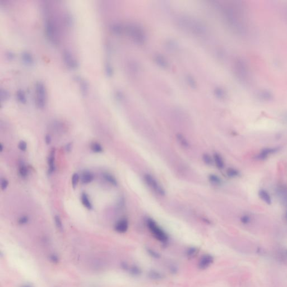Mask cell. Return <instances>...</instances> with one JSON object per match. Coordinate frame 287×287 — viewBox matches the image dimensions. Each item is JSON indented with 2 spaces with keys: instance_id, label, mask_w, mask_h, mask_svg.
<instances>
[{
  "instance_id": "cell-11",
  "label": "cell",
  "mask_w": 287,
  "mask_h": 287,
  "mask_svg": "<svg viewBox=\"0 0 287 287\" xmlns=\"http://www.w3.org/2000/svg\"><path fill=\"white\" fill-rule=\"evenodd\" d=\"M129 228V221L126 218H122L117 222L114 226L115 231L120 233H124L127 232Z\"/></svg>"
},
{
  "instance_id": "cell-26",
  "label": "cell",
  "mask_w": 287,
  "mask_h": 287,
  "mask_svg": "<svg viewBox=\"0 0 287 287\" xmlns=\"http://www.w3.org/2000/svg\"><path fill=\"white\" fill-rule=\"evenodd\" d=\"M104 178L106 179L109 183L114 186L117 185V181L113 176L109 173H104L103 174Z\"/></svg>"
},
{
  "instance_id": "cell-51",
  "label": "cell",
  "mask_w": 287,
  "mask_h": 287,
  "mask_svg": "<svg viewBox=\"0 0 287 287\" xmlns=\"http://www.w3.org/2000/svg\"><path fill=\"white\" fill-rule=\"evenodd\" d=\"M8 55V58L9 59H12L13 58V54H10V52L9 54H7Z\"/></svg>"
},
{
  "instance_id": "cell-13",
  "label": "cell",
  "mask_w": 287,
  "mask_h": 287,
  "mask_svg": "<svg viewBox=\"0 0 287 287\" xmlns=\"http://www.w3.org/2000/svg\"><path fill=\"white\" fill-rule=\"evenodd\" d=\"M154 61L156 64L163 69H167L169 67V62L166 57L161 54H156L154 56Z\"/></svg>"
},
{
  "instance_id": "cell-34",
  "label": "cell",
  "mask_w": 287,
  "mask_h": 287,
  "mask_svg": "<svg viewBox=\"0 0 287 287\" xmlns=\"http://www.w3.org/2000/svg\"><path fill=\"white\" fill-rule=\"evenodd\" d=\"M91 149L95 153H101L103 151L102 146L99 144L93 143L91 145Z\"/></svg>"
},
{
  "instance_id": "cell-22",
  "label": "cell",
  "mask_w": 287,
  "mask_h": 287,
  "mask_svg": "<svg viewBox=\"0 0 287 287\" xmlns=\"http://www.w3.org/2000/svg\"><path fill=\"white\" fill-rule=\"evenodd\" d=\"M214 96L219 99H223L226 96V93L225 90L220 87L216 88L214 91Z\"/></svg>"
},
{
  "instance_id": "cell-52",
  "label": "cell",
  "mask_w": 287,
  "mask_h": 287,
  "mask_svg": "<svg viewBox=\"0 0 287 287\" xmlns=\"http://www.w3.org/2000/svg\"><path fill=\"white\" fill-rule=\"evenodd\" d=\"M0 148H1V151H3V145L2 144L0 145Z\"/></svg>"
},
{
  "instance_id": "cell-17",
  "label": "cell",
  "mask_w": 287,
  "mask_h": 287,
  "mask_svg": "<svg viewBox=\"0 0 287 287\" xmlns=\"http://www.w3.org/2000/svg\"><path fill=\"white\" fill-rule=\"evenodd\" d=\"M278 193L281 198L283 203L287 206V188L286 187L281 186L278 188Z\"/></svg>"
},
{
  "instance_id": "cell-43",
  "label": "cell",
  "mask_w": 287,
  "mask_h": 287,
  "mask_svg": "<svg viewBox=\"0 0 287 287\" xmlns=\"http://www.w3.org/2000/svg\"><path fill=\"white\" fill-rule=\"evenodd\" d=\"M250 220H251L250 219V218L248 215H243L241 218V222L242 223H243V224H248V223H250Z\"/></svg>"
},
{
  "instance_id": "cell-41",
  "label": "cell",
  "mask_w": 287,
  "mask_h": 287,
  "mask_svg": "<svg viewBox=\"0 0 287 287\" xmlns=\"http://www.w3.org/2000/svg\"><path fill=\"white\" fill-rule=\"evenodd\" d=\"M49 260L51 262L54 263H59V257L54 253H52L49 255Z\"/></svg>"
},
{
  "instance_id": "cell-42",
  "label": "cell",
  "mask_w": 287,
  "mask_h": 287,
  "mask_svg": "<svg viewBox=\"0 0 287 287\" xmlns=\"http://www.w3.org/2000/svg\"><path fill=\"white\" fill-rule=\"evenodd\" d=\"M29 221V218L27 216H23L20 217L18 220V223L19 224L23 225L27 223Z\"/></svg>"
},
{
  "instance_id": "cell-8",
  "label": "cell",
  "mask_w": 287,
  "mask_h": 287,
  "mask_svg": "<svg viewBox=\"0 0 287 287\" xmlns=\"http://www.w3.org/2000/svg\"><path fill=\"white\" fill-rule=\"evenodd\" d=\"M46 32L49 40L54 44H56L57 43L56 28L54 22L51 20H48L46 22Z\"/></svg>"
},
{
  "instance_id": "cell-37",
  "label": "cell",
  "mask_w": 287,
  "mask_h": 287,
  "mask_svg": "<svg viewBox=\"0 0 287 287\" xmlns=\"http://www.w3.org/2000/svg\"><path fill=\"white\" fill-rule=\"evenodd\" d=\"M150 278L154 280H159L162 278V275L156 271H152L149 274Z\"/></svg>"
},
{
  "instance_id": "cell-6",
  "label": "cell",
  "mask_w": 287,
  "mask_h": 287,
  "mask_svg": "<svg viewBox=\"0 0 287 287\" xmlns=\"http://www.w3.org/2000/svg\"><path fill=\"white\" fill-rule=\"evenodd\" d=\"M144 179L146 185L151 188L158 195L163 196L166 195V191L156 179L151 174L146 173L144 176Z\"/></svg>"
},
{
  "instance_id": "cell-39",
  "label": "cell",
  "mask_w": 287,
  "mask_h": 287,
  "mask_svg": "<svg viewBox=\"0 0 287 287\" xmlns=\"http://www.w3.org/2000/svg\"><path fill=\"white\" fill-rule=\"evenodd\" d=\"M79 181V176L78 173H74L72 177V185L75 188L77 185Z\"/></svg>"
},
{
  "instance_id": "cell-5",
  "label": "cell",
  "mask_w": 287,
  "mask_h": 287,
  "mask_svg": "<svg viewBox=\"0 0 287 287\" xmlns=\"http://www.w3.org/2000/svg\"><path fill=\"white\" fill-rule=\"evenodd\" d=\"M234 72L239 80L246 82L248 79V71L245 62L238 59L234 62Z\"/></svg>"
},
{
  "instance_id": "cell-53",
  "label": "cell",
  "mask_w": 287,
  "mask_h": 287,
  "mask_svg": "<svg viewBox=\"0 0 287 287\" xmlns=\"http://www.w3.org/2000/svg\"><path fill=\"white\" fill-rule=\"evenodd\" d=\"M285 217H286V220H287V212H286V215H285Z\"/></svg>"
},
{
  "instance_id": "cell-16",
  "label": "cell",
  "mask_w": 287,
  "mask_h": 287,
  "mask_svg": "<svg viewBox=\"0 0 287 287\" xmlns=\"http://www.w3.org/2000/svg\"><path fill=\"white\" fill-rule=\"evenodd\" d=\"M213 161L215 163L216 167L219 169H221L224 167V161L221 157V156L217 153H215L213 156Z\"/></svg>"
},
{
  "instance_id": "cell-50",
  "label": "cell",
  "mask_w": 287,
  "mask_h": 287,
  "mask_svg": "<svg viewBox=\"0 0 287 287\" xmlns=\"http://www.w3.org/2000/svg\"><path fill=\"white\" fill-rule=\"evenodd\" d=\"M20 287H34L31 285H30V284H24V285H22L21 286H20Z\"/></svg>"
},
{
  "instance_id": "cell-54",
  "label": "cell",
  "mask_w": 287,
  "mask_h": 287,
  "mask_svg": "<svg viewBox=\"0 0 287 287\" xmlns=\"http://www.w3.org/2000/svg\"><path fill=\"white\" fill-rule=\"evenodd\" d=\"M285 120L287 121V114L286 115V116H285Z\"/></svg>"
},
{
  "instance_id": "cell-12",
  "label": "cell",
  "mask_w": 287,
  "mask_h": 287,
  "mask_svg": "<svg viewBox=\"0 0 287 287\" xmlns=\"http://www.w3.org/2000/svg\"><path fill=\"white\" fill-rule=\"evenodd\" d=\"M281 149V148H265L262 150L260 154H258L256 158L258 160H264L268 158V156L271 154L275 153Z\"/></svg>"
},
{
  "instance_id": "cell-18",
  "label": "cell",
  "mask_w": 287,
  "mask_h": 287,
  "mask_svg": "<svg viewBox=\"0 0 287 287\" xmlns=\"http://www.w3.org/2000/svg\"><path fill=\"white\" fill-rule=\"evenodd\" d=\"M94 175L89 172H85L83 173L81 177V180L83 183L88 184L91 182L94 179Z\"/></svg>"
},
{
  "instance_id": "cell-9",
  "label": "cell",
  "mask_w": 287,
  "mask_h": 287,
  "mask_svg": "<svg viewBox=\"0 0 287 287\" xmlns=\"http://www.w3.org/2000/svg\"><path fill=\"white\" fill-rule=\"evenodd\" d=\"M64 60L67 66L71 69H75L78 66V63L73 56L69 51H65L63 54Z\"/></svg>"
},
{
  "instance_id": "cell-23",
  "label": "cell",
  "mask_w": 287,
  "mask_h": 287,
  "mask_svg": "<svg viewBox=\"0 0 287 287\" xmlns=\"http://www.w3.org/2000/svg\"><path fill=\"white\" fill-rule=\"evenodd\" d=\"M21 57L24 62L28 65H30L33 63V59L31 55L27 52H24L21 54Z\"/></svg>"
},
{
  "instance_id": "cell-40",
  "label": "cell",
  "mask_w": 287,
  "mask_h": 287,
  "mask_svg": "<svg viewBox=\"0 0 287 287\" xmlns=\"http://www.w3.org/2000/svg\"><path fill=\"white\" fill-rule=\"evenodd\" d=\"M130 273L132 275L137 276V275L140 274L141 273V270L139 268H138L137 266H132L130 269H129Z\"/></svg>"
},
{
  "instance_id": "cell-44",
  "label": "cell",
  "mask_w": 287,
  "mask_h": 287,
  "mask_svg": "<svg viewBox=\"0 0 287 287\" xmlns=\"http://www.w3.org/2000/svg\"><path fill=\"white\" fill-rule=\"evenodd\" d=\"M130 69L131 70L132 72H138L139 67H138V65L135 62H131V64L130 66Z\"/></svg>"
},
{
  "instance_id": "cell-27",
  "label": "cell",
  "mask_w": 287,
  "mask_h": 287,
  "mask_svg": "<svg viewBox=\"0 0 287 287\" xmlns=\"http://www.w3.org/2000/svg\"><path fill=\"white\" fill-rule=\"evenodd\" d=\"M111 29L116 34H121L124 30L123 26L119 24H114L111 27Z\"/></svg>"
},
{
  "instance_id": "cell-47",
  "label": "cell",
  "mask_w": 287,
  "mask_h": 287,
  "mask_svg": "<svg viewBox=\"0 0 287 287\" xmlns=\"http://www.w3.org/2000/svg\"><path fill=\"white\" fill-rule=\"evenodd\" d=\"M196 250L195 248H190L187 251V255L188 256H192L196 252Z\"/></svg>"
},
{
  "instance_id": "cell-36",
  "label": "cell",
  "mask_w": 287,
  "mask_h": 287,
  "mask_svg": "<svg viewBox=\"0 0 287 287\" xmlns=\"http://www.w3.org/2000/svg\"><path fill=\"white\" fill-rule=\"evenodd\" d=\"M54 221H55L56 226L57 228H58V229L59 231H63V226H62V221H61V219L60 216H58V215L55 216V217H54Z\"/></svg>"
},
{
  "instance_id": "cell-2",
  "label": "cell",
  "mask_w": 287,
  "mask_h": 287,
  "mask_svg": "<svg viewBox=\"0 0 287 287\" xmlns=\"http://www.w3.org/2000/svg\"><path fill=\"white\" fill-rule=\"evenodd\" d=\"M234 9L235 6L224 7L222 9L223 18L232 30L238 34H243L246 31L245 26L238 15L239 13Z\"/></svg>"
},
{
  "instance_id": "cell-14",
  "label": "cell",
  "mask_w": 287,
  "mask_h": 287,
  "mask_svg": "<svg viewBox=\"0 0 287 287\" xmlns=\"http://www.w3.org/2000/svg\"><path fill=\"white\" fill-rule=\"evenodd\" d=\"M166 48L169 52H174L178 48V43L173 39H169L165 43Z\"/></svg>"
},
{
  "instance_id": "cell-20",
  "label": "cell",
  "mask_w": 287,
  "mask_h": 287,
  "mask_svg": "<svg viewBox=\"0 0 287 287\" xmlns=\"http://www.w3.org/2000/svg\"><path fill=\"white\" fill-rule=\"evenodd\" d=\"M208 178H209L210 182L214 185H221V183H222V181H221V178L214 174H209L208 176Z\"/></svg>"
},
{
  "instance_id": "cell-48",
  "label": "cell",
  "mask_w": 287,
  "mask_h": 287,
  "mask_svg": "<svg viewBox=\"0 0 287 287\" xmlns=\"http://www.w3.org/2000/svg\"><path fill=\"white\" fill-rule=\"evenodd\" d=\"M51 140H52V139H51V136L49 135H47L46 136V137H45V142H46V143L48 144V145L50 144L51 143Z\"/></svg>"
},
{
  "instance_id": "cell-33",
  "label": "cell",
  "mask_w": 287,
  "mask_h": 287,
  "mask_svg": "<svg viewBox=\"0 0 287 287\" xmlns=\"http://www.w3.org/2000/svg\"><path fill=\"white\" fill-rule=\"evenodd\" d=\"M278 257L281 261L287 260V249H281L278 253Z\"/></svg>"
},
{
  "instance_id": "cell-10",
  "label": "cell",
  "mask_w": 287,
  "mask_h": 287,
  "mask_svg": "<svg viewBox=\"0 0 287 287\" xmlns=\"http://www.w3.org/2000/svg\"><path fill=\"white\" fill-rule=\"evenodd\" d=\"M214 258L213 257L209 255H205L201 257L198 263V268L200 269H207L209 266L211 265V264L213 263Z\"/></svg>"
},
{
  "instance_id": "cell-46",
  "label": "cell",
  "mask_w": 287,
  "mask_h": 287,
  "mask_svg": "<svg viewBox=\"0 0 287 287\" xmlns=\"http://www.w3.org/2000/svg\"><path fill=\"white\" fill-rule=\"evenodd\" d=\"M8 181L6 179H2L1 181V189L2 190H6L8 186Z\"/></svg>"
},
{
  "instance_id": "cell-38",
  "label": "cell",
  "mask_w": 287,
  "mask_h": 287,
  "mask_svg": "<svg viewBox=\"0 0 287 287\" xmlns=\"http://www.w3.org/2000/svg\"><path fill=\"white\" fill-rule=\"evenodd\" d=\"M105 71H106V73L107 74L108 76L109 77H111L113 75V73H114V70H113V68L112 66L109 64V63H107L106 65V66H105Z\"/></svg>"
},
{
  "instance_id": "cell-19",
  "label": "cell",
  "mask_w": 287,
  "mask_h": 287,
  "mask_svg": "<svg viewBox=\"0 0 287 287\" xmlns=\"http://www.w3.org/2000/svg\"><path fill=\"white\" fill-rule=\"evenodd\" d=\"M258 195L260 198L268 205L271 203V199L269 193L264 190H260L258 192Z\"/></svg>"
},
{
  "instance_id": "cell-32",
  "label": "cell",
  "mask_w": 287,
  "mask_h": 287,
  "mask_svg": "<svg viewBox=\"0 0 287 287\" xmlns=\"http://www.w3.org/2000/svg\"><path fill=\"white\" fill-rule=\"evenodd\" d=\"M16 96H17V98H18V100L19 101V102H21V103L25 104L26 102L25 95V93H24L23 91H22L21 90H18L17 91V93H16Z\"/></svg>"
},
{
  "instance_id": "cell-15",
  "label": "cell",
  "mask_w": 287,
  "mask_h": 287,
  "mask_svg": "<svg viewBox=\"0 0 287 287\" xmlns=\"http://www.w3.org/2000/svg\"><path fill=\"white\" fill-rule=\"evenodd\" d=\"M54 156H55V149L52 148L48 157V163L49 167V173H51L54 172L55 169L54 166Z\"/></svg>"
},
{
  "instance_id": "cell-31",
  "label": "cell",
  "mask_w": 287,
  "mask_h": 287,
  "mask_svg": "<svg viewBox=\"0 0 287 287\" xmlns=\"http://www.w3.org/2000/svg\"><path fill=\"white\" fill-rule=\"evenodd\" d=\"M203 161L208 166H211L213 163V158L208 154H203Z\"/></svg>"
},
{
  "instance_id": "cell-4",
  "label": "cell",
  "mask_w": 287,
  "mask_h": 287,
  "mask_svg": "<svg viewBox=\"0 0 287 287\" xmlns=\"http://www.w3.org/2000/svg\"><path fill=\"white\" fill-rule=\"evenodd\" d=\"M146 223L150 232L156 239L163 243L167 242L168 240L167 234L156 223V221L151 218H148Z\"/></svg>"
},
{
  "instance_id": "cell-1",
  "label": "cell",
  "mask_w": 287,
  "mask_h": 287,
  "mask_svg": "<svg viewBox=\"0 0 287 287\" xmlns=\"http://www.w3.org/2000/svg\"><path fill=\"white\" fill-rule=\"evenodd\" d=\"M177 24L182 30L190 32L195 36H204L207 31L205 25L197 19L182 16L177 18Z\"/></svg>"
},
{
  "instance_id": "cell-30",
  "label": "cell",
  "mask_w": 287,
  "mask_h": 287,
  "mask_svg": "<svg viewBox=\"0 0 287 287\" xmlns=\"http://www.w3.org/2000/svg\"><path fill=\"white\" fill-rule=\"evenodd\" d=\"M227 174L229 177H236L239 175V172L237 170L232 168H229L227 170Z\"/></svg>"
},
{
  "instance_id": "cell-25",
  "label": "cell",
  "mask_w": 287,
  "mask_h": 287,
  "mask_svg": "<svg viewBox=\"0 0 287 287\" xmlns=\"http://www.w3.org/2000/svg\"><path fill=\"white\" fill-rule=\"evenodd\" d=\"M177 139L178 141L179 144L185 148H188L189 146V144L186 138L181 134H177Z\"/></svg>"
},
{
  "instance_id": "cell-7",
  "label": "cell",
  "mask_w": 287,
  "mask_h": 287,
  "mask_svg": "<svg viewBox=\"0 0 287 287\" xmlns=\"http://www.w3.org/2000/svg\"><path fill=\"white\" fill-rule=\"evenodd\" d=\"M36 105L39 108H43L46 103V92L44 86L41 82L36 84Z\"/></svg>"
},
{
  "instance_id": "cell-49",
  "label": "cell",
  "mask_w": 287,
  "mask_h": 287,
  "mask_svg": "<svg viewBox=\"0 0 287 287\" xmlns=\"http://www.w3.org/2000/svg\"><path fill=\"white\" fill-rule=\"evenodd\" d=\"M149 252L150 254L151 255H152V256H153L154 257H159V256H158V254H157L156 253V252H155L154 251H151V250H150V251H149Z\"/></svg>"
},
{
  "instance_id": "cell-24",
  "label": "cell",
  "mask_w": 287,
  "mask_h": 287,
  "mask_svg": "<svg viewBox=\"0 0 287 287\" xmlns=\"http://www.w3.org/2000/svg\"><path fill=\"white\" fill-rule=\"evenodd\" d=\"M186 81L187 84L192 89H195L197 87V83L195 79L191 75H188L186 76Z\"/></svg>"
},
{
  "instance_id": "cell-28",
  "label": "cell",
  "mask_w": 287,
  "mask_h": 287,
  "mask_svg": "<svg viewBox=\"0 0 287 287\" xmlns=\"http://www.w3.org/2000/svg\"><path fill=\"white\" fill-rule=\"evenodd\" d=\"M80 90L83 95H86L88 91V85L87 82L84 80H80Z\"/></svg>"
},
{
  "instance_id": "cell-29",
  "label": "cell",
  "mask_w": 287,
  "mask_h": 287,
  "mask_svg": "<svg viewBox=\"0 0 287 287\" xmlns=\"http://www.w3.org/2000/svg\"><path fill=\"white\" fill-rule=\"evenodd\" d=\"M19 173L22 177H25L28 174V169L23 163H20L19 166Z\"/></svg>"
},
{
  "instance_id": "cell-35",
  "label": "cell",
  "mask_w": 287,
  "mask_h": 287,
  "mask_svg": "<svg viewBox=\"0 0 287 287\" xmlns=\"http://www.w3.org/2000/svg\"><path fill=\"white\" fill-rule=\"evenodd\" d=\"M0 96L2 101H6V100H7L9 98L10 94L7 90L2 89L0 91Z\"/></svg>"
},
{
  "instance_id": "cell-21",
  "label": "cell",
  "mask_w": 287,
  "mask_h": 287,
  "mask_svg": "<svg viewBox=\"0 0 287 287\" xmlns=\"http://www.w3.org/2000/svg\"><path fill=\"white\" fill-rule=\"evenodd\" d=\"M81 202L84 206L86 208L90 210L92 209V205L90 201L89 197L85 193H83L81 194Z\"/></svg>"
},
{
  "instance_id": "cell-45",
  "label": "cell",
  "mask_w": 287,
  "mask_h": 287,
  "mask_svg": "<svg viewBox=\"0 0 287 287\" xmlns=\"http://www.w3.org/2000/svg\"><path fill=\"white\" fill-rule=\"evenodd\" d=\"M18 146H19V148L21 150L25 151V150H26V149L27 145H26V143L25 141H20L19 143V144Z\"/></svg>"
},
{
  "instance_id": "cell-3",
  "label": "cell",
  "mask_w": 287,
  "mask_h": 287,
  "mask_svg": "<svg viewBox=\"0 0 287 287\" xmlns=\"http://www.w3.org/2000/svg\"><path fill=\"white\" fill-rule=\"evenodd\" d=\"M126 33L138 44H143L146 41V36L143 28L138 24H131L126 27Z\"/></svg>"
}]
</instances>
